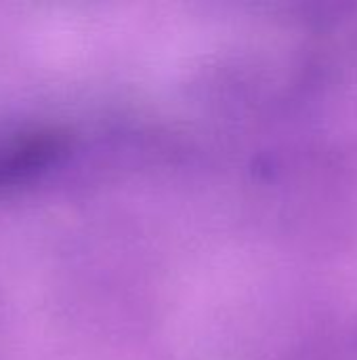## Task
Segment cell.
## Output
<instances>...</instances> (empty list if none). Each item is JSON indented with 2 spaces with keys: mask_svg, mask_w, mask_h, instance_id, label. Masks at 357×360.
Instances as JSON below:
<instances>
[{
  "mask_svg": "<svg viewBox=\"0 0 357 360\" xmlns=\"http://www.w3.org/2000/svg\"><path fill=\"white\" fill-rule=\"evenodd\" d=\"M67 150L69 135L57 124L29 120L0 127V194L38 181Z\"/></svg>",
  "mask_w": 357,
  "mask_h": 360,
  "instance_id": "6da1fadb",
  "label": "cell"
}]
</instances>
